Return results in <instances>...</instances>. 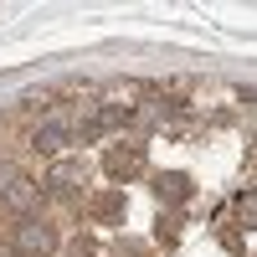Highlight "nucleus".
Returning <instances> with one entry per match:
<instances>
[{
	"label": "nucleus",
	"instance_id": "obj_5",
	"mask_svg": "<svg viewBox=\"0 0 257 257\" xmlns=\"http://www.w3.org/2000/svg\"><path fill=\"white\" fill-rule=\"evenodd\" d=\"M82 211H88V221H98V226H118L128 201H123V190H93V196L82 201Z\"/></svg>",
	"mask_w": 257,
	"mask_h": 257
},
{
	"label": "nucleus",
	"instance_id": "obj_3",
	"mask_svg": "<svg viewBox=\"0 0 257 257\" xmlns=\"http://www.w3.org/2000/svg\"><path fill=\"white\" fill-rule=\"evenodd\" d=\"M57 247H62V231L52 226V216H26L11 231V252H21V257H52Z\"/></svg>",
	"mask_w": 257,
	"mask_h": 257
},
{
	"label": "nucleus",
	"instance_id": "obj_4",
	"mask_svg": "<svg viewBox=\"0 0 257 257\" xmlns=\"http://www.w3.org/2000/svg\"><path fill=\"white\" fill-rule=\"evenodd\" d=\"M103 175L108 180H139L144 175V139H113L103 149Z\"/></svg>",
	"mask_w": 257,
	"mask_h": 257
},
{
	"label": "nucleus",
	"instance_id": "obj_1",
	"mask_svg": "<svg viewBox=\"0 0 257 257\" xmlns=\"http://www.w3.org/2000/svg\"><path fill=\"white\" fill-rule=\"evenodd\" d=\"M41 190H47V201H57V206H82L88 201V170L77 160H57L47 175H41Z\"/></svg>",
	"mask_w": 257,
	"mask_h": 257
},
{
	"label": "nucleus",
	"instance_id": "obj_2",
	"mask_svg": "<svg viewBox=\"0 0 257 257\" xmlns=\"http://www.w3.org/2000/svg\"><path fill=\"white\" fill-rule=\"evenodd\" d=\"M26 144H31V155H41V160H52V165H57V160L77 144V123H72L67 113H52V118H41V123L31 128V139H26Z\"/></svg>",
	"mask_w": 257,
	"mask_h": 257
},
{
	"label": "nucleus",
	"instance_id": "obj_7",
	"mask_svg": "<svg viewBox=\"0 0 257 257\" xmlns=\"http://www.w3.org/2000/svg\"><path fill=\"white\" fill-rule=\"evenodd\" d=\"M237 226L257 231V190H242V196H237Z\"/></svg>",
	"mask_w": 257,
	"mask_h": 257
},
{
	"label": "nucleus",
	"instance_id": "obj_6",
	"mask_svg": "<svg viewBox=\"0 0 257 257\" xmlns=\"http://www.w3.org/2000/svg\"><path fill=\"white\" fill-rule=\"evenodd\" d=\"M149 190H155V201H160V206H180V201L190 196V180L180 175V170H165V175L149 180Z\"/></svg>",
	"mask_w": 257,
	"mask_h": 257
}]
</instances>
